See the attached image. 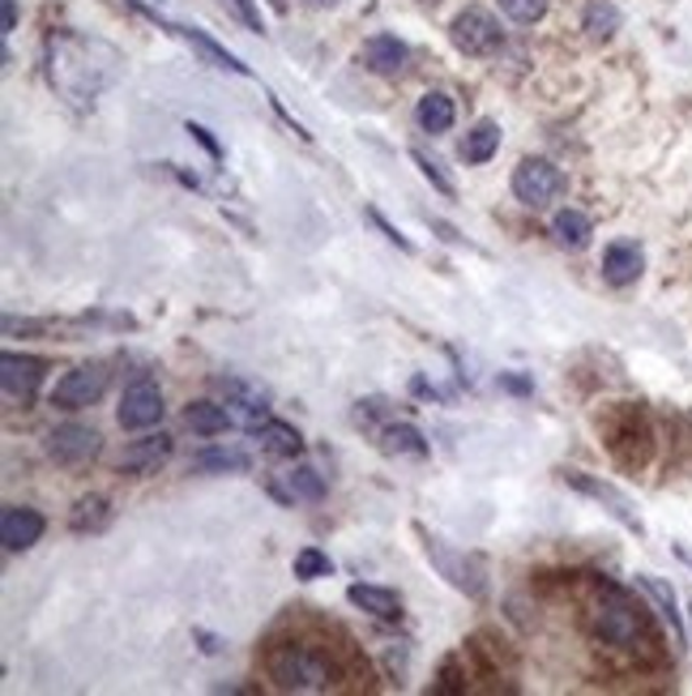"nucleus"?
Returning <instances> with one entry per match:
<instances>
[{
  "mask_svg": "<svg viewBox=\"0 0 692 696\" xmlns=\"http://www.w3.org/2000/svg\"><path fill=\"white\" fill-rule=\"evenodd\" d=\"M163 27H167L171 34H180L184 43H193V48H198V52H201V56H205L210 64H219V68H231V73H239V77H248V64H239L235 56H231V52H223V48H219V43H214L210 34L193 31V27H175V22H163Z\"/></svg>",
  "mask_w": 692,
  "mask_h": 696,
  "instance_id": "obj_23",
  "label": "nucleus"
},
{
  "mask_svg": "<svg viewBox=\"0 0 692 696\" xmlns=\"http://www.w3.org/2000/svg\"><path fill=\"white\" fill-rule=\"evenodd\" d=\"M253 466V457L244 449H205L189 462V471L198 475H244Z\"/></svg>",
  "mask_w": 692,
  "mask_h": 696,
  "instance_id": "obj_22",
  "label": "nucleus"
},
{
  "mask_svg": "<svg viewBox=\"0 0 692 696\" xmlns=\"http://www.w3.org/2000/svg\"><path fill=\"white\" fill-rule=\"evenodd\" d=\"M432 231H440V240H449V244H461V235L449 226V222H440V219H432Z\"/></svg>",
  "mask_w": 692,
  "mask_h": 696,
  "instance_id": "obj_37",
  "label": "nucleus"
},
{
  "mask_svg": "<svg viewBox=\"0 0 692 696\" xmlns=\"http://www.w3.org/2000/svg\"><path fill=\"white\" fill-rule=\"evenodd\" d=\"M111 521V505H107V496H82L77 505H73V517H68V526L77 530V535H95Z\"/></svg>",
  "mask_w": 692,
  "mask_h": 696,
  "instance_id": "obj_27",
  "label": "nucleus"
},
{
  "mask_svg": "<svg viewBox=\"0 0 692 696\" xmlns=\"http://www.w3.org/2000/svg\"><path fill=\"white\" fill-rule=\"evenodd\" d=\"M43 530H47V521H43L39 508L4 505V513H0V542H4V551H31L34 542L43 538Z\"/></svg>",
  "mask_w": 692,
  "mask_h": 696,
  "instance_id": "obj_12",
  "label": "nucleus"
},
{
  "mask_svg": "<svg viewBox=\"0 0 692 696\" xmlns=\"http://www.w3.org/2000/svg\"><path fill=\"white\" fill-rule=\"evenodd\" d=\"M590 636L611 650H641L654 641L650 607H641L628 590L611 581H598V599L590 602Z\"/></svg>",
  "mask_w": 692,
  "mask_h": 696,
  "instance_id": "obj_2",
  "label": "nucleus"
},
{
  "mask_svg": "<svg viewBox=\"0 0 692 696\" xmlns=\"http://www.w3.org/2000/svg\"><path fill=\"white\" fill-rule=\"evenodd\" d=\"M500 9L513 18V22H522V27H534L543 13H547V0H500Z\"/></svg>",
  "mask_w": 692,
  "mask_h": 696,
  "instance_id": "obj_31",
  "label": "nucleus"
},
{
  "mask_svg": "<svg viewBox=\"0 0 692 696\" xmlns=\"http://www.w3.org/2000/svg\"><path fill=\"white\" fill-rule=\"evenodd\" d=\"M99 449L103 436L95 428H86V423H61V428L47 432V457L56 466H82V462L99 457Z\"/></svg>",
  "mask_w": 692,
  "mask_h": 696,
  "instance_id": "obj_11",
  "label": "nucleus"
},
{
  "mask_svg": "<svg viewBox=\"0 0 692 696\" xmlns=\"http://www.w3.org/2000/svg\"><path fill=\"white\" fill-rule=\"evenodd\" d=\"M564 192V171L552 159H522L513 167V197L530 205V210H543L552 205Z\"/></svg>",
  "mask_w": 692,
  "mask_h": 696,
  "instance_id": "obj_5",
  "label": "nucleus"
},
{
  "mask_svg": "<svg viewBox=\"0 0 692 696\" xmlns=\"http://www.w3.org/2000/svg\"><path fill=\"white\" fill-rule=\"evenodd\" d=\"M253 436H257L265 457H278V462H291V457L304 453V436H299L291 423H283V419H265Z\"/></svg>",
  "mask_w": 692,
  "mask_h": 696,
  "instance_id": "obj_16",
  "label": "nucleus"
},
{
  "mask_svg": "<svg viewBox=\"0 0 692 696\" xmlns=\"http://www.w3.org/2000/svg\"><path fill=\"white\" fill-rule=\"evenodd\" d=\"M18 31V0H4V34Z\"/></svg>",
  "mask_w": 692,
  "mask_h": 696,
  "instance_id": "obj_36",
  "label": "nucleus"
},
{
  "mask_svg": "<svg viewBox=\"0 0 692 696\" xmlns=\"http://www.w3.org/2000/svg\"><path fill=\"white\" fill-rule=\"evenodd\" d=\"M120 428L125 432H146V428H155L159 419H163V389H159V380L155 377H137L120 393Z\"/></svg>",
  "mask_w": 692,
  "mask_h": 696,
  "instance_id": "obj_8",
  "label": "nucleus"
},
{
  "mask_svg": "<svg viewBox=\"0 0 692 696\" xmlns=\"http://www.w3.org/2000/svg\"><path fill=\"white\" fill-rule=\"evenodd\" d=\"M616 27H620V13H616L611 0H594L590 9H586V31H590V39H611Z\"/></svg>",
  "mask_w": 692,
  "mask_h": 696,
  "instance_id": "obj_28",
  "label": "nucleus"
},
{
  "mask_svg": "<svg viewBox=\"0 0 692 696\" xmlns=\"http://www.w3.org/2000/svg\"><path fill=\"white\" fill-rule=\"evenodd\" d=\"M184 133H193V137H198V141L205 146V150H210V155H214V159H223V146L210 137V128H201V125H193V120H189V125H184Z\"/></svg>",
  "mask_w": 692,
  "mask_h": 696,
  "instance_id": "obj_35",
  "label": "nucleus"
},
{
  "mask_svg": "<svg viewBox=\"0 0 692 696\" xmlns=\"http://www.w3.org/2000/svg\"><path fill=\"white\" fill-rule=\"evenodd\" d=\"M381 453H390V457H428V441H424V432L415 428V423H385L381 432Z\"/></svg>",
  "mask_w": 692,
  "mask_h": 696,
  "instance_id": "obj_19",
  "label": "nucleus"
},
{
  "mask_svg": "<svg viewBox=\"0 0 692 696\" xmlns=\"http://www.w3.org/2000/svg\"><path fill=\"white\" fill-rule=\"evenodd\" d=\"M103 389H107V368L103 363H77L73 372H65V377L56 380L52 407H61V411H86V407L99 402Z\"/></svg>",
  "mask_w": 692,
  "mask_h": 696,
  "instance_id": "obj_9",
  "label": "nucleus"
},
{
  "mask_svg": "<svg viewBox=\"0 0 692 696\" xmlns=\"http://www.w3.org/2000/svg\"><path fill=\"white\" fill-rule=\"evenodd\" d=\"M415 535L424 538V556H428V565L440 572L454 590H461L466 599H483V594H488V577H483V569H479L475 556H466V551H458V547H449L445 538L428 535L424 526H415Z\"/></svg>",
  "mask_w": 692,
  "mask_h": 696,
  "instance_id": "obj_4",
  "label": "nucleus"
},
{
  "mask_svg": "<svg viewBox=\"0 0 692 696\" xmlns=\"http://www.w3.org/2000/svg\"><path fill=\"white\" fill-rule=\"evenodd\" d=\"M411 159H415V167H419V171H424V180H428L432 189L440 192V197H454V180H449V176H445V171H440V162L436 159H428V155H424V150H411Z\"/></svg>",
  "mask_w": 692,
  "mask_h": 696,
  "instance_id": "obj_30",
  "label": "nucleus"
},
{
  "mask_svg": "<svg viewBox=\"0 0 692 696\" xmlns=\"http://www.w3.org/2000/svg\"><path fill=\"white\" fill-rule=\"evenodd\" d=\"M368 219L376 222V226H381V231H385V240H390V244H397V249H402V253H415V244H411V240H406V235H402V231H397L394 222L385 219V214H381V210H372V205H368Z\"/></svg>",
  "mask_w": 692,
  "mask_h": 696,
  "instance_id": "obj_32",
  "label": "nucleus"
},
{
  "mask_svg": "<svg viewBox=\"0 0 692 696\" xmlns=\"http://www.w3.org/2000/svg\"><path fill=\"white\" fill-rule=\"evenodd\" d=\"M500 150V125L496 120H479V125L466 133V141H461V162H470V167H479V162H488Z\"/></svg>",
  "mask_w": 692,
  "mask_h": 696,
  "instance_id": "obj_24",
  "label": "nucleus"
},
{
  "mask_svg": "<svg viewBox=\"0 0 692 696\" xmlns=\"http://www.w3.org/2000/svg\"><path fill=\"white\" fill-rule=\"evenodd\" d=\"M449 39H454V48H458L461 56H492L496 48L504 43L500 22H496L488 9H479V4H466L458 18H454Z\"/></svg>",
  "mask_w": 692,
  "mask_h": 696,
  "instance_id": "obj_6",
  "label": "nucleus"
},
{
  "mask_svg": "<svg viewBox=\"0 0 692 696\" xmlns=\"http://www.w3.org/2000/svg\"><path fill=\"white\" fill-rule=\"evenodd\" d=\"M296 577L299 581H321V577H330L333 572V560L326 556V551H317V547H304V551H296Z\"/></svg>",
  "mask_w": 692,
  "mask_h": 696,
  "instance_id": "obj_29",
  "label": "nucleus"
},
{
  "mask_svg": "<svg viewBox=\"0 0 692 696\" xmlns=\"http://www.w3.org/2000/svg\"><path fill=\"white\" fill-rule=\"evenodd\" d=\"M552 235H556V244H561V249H573V253H582V249L590 244L594 222L586 219L582 210H561V214L552 219Z\"/></svg>",
  "mask_w": 692,
  "mask_h": 696,
  "instance_id": "obj_25",
  "label": "nucleus"
},
{
  "mask_svg": "<svg viewBox=\"0 0 692 696\" xmlns=\"http://www.w3.org/2000/svg\"><path fill=\"white\" fill-rule=\"evenodd\" d=\"M265 675L274 679L278 693H330V688H338V666H333V658L321 654L317 645H308V641L269 645Z\"/></svg>",
  "mask_w": 692,
  "mask_h": 696,
  "instance_id": "obj_3",
  "label": "nucleus"
},
{
  "mask_svg": "<svg viewBox=\"0 0 692 696\" xmlns=\"http://www.w3.org/2000/svg\"><path fill=\"white\" fill-rule=\"evenodd\" d=\"M184 428L198 432V436H219V432H227L231 428V411L227 407H219V402H189Z\"/></svg>",
  "mask_w": 692,
  "mask_h": 696,
  "instance_id": "obj_26",
  "label": "nucleus"
},
{
  "mask_svg": "<svg viewBox=\"0 0 692 696\" xmlns=\"http://www.w3.org/2000/svg\"><path fill=\"white\" fill-rule=\"evenodd\" d=\"M406 43L397 39V34H372L368 43H363V64L372 68V73H381V77H394L406 68Z\"/></svg>",
  "mask_w": 692,
  "mask_h": 696,
  "instance_id": "obj_15",
  "label": "nucleus"
},
{
  "mask_svg": "<svg viewBox=\"0 0 692 696\" xmlns=\"http://www.w3.org/2000/svg\"><path fill=\"white\" fill-rule=\"evenodd\" d=\"M500 384H504V389H513V393H526V389H530L522 377H500Z\"/></svg>",
  "mask_w": 692,
  "mask_h": 696,
  "instance_id": "obj_38",
  "label": "nucleus"
},
{
  "mask_svg": "<svg viewBox=\"0 0 692 696\" xmlns=\"http://www.w3.org/2000/svg\"><path fill=\"white\" fill-rule=\"evenodd\" d=\"M116 48L77 31H56L47 39V77L68 103H95L99 91L116 77Z\"/></svg>",
  "mask_w": 692,
  "mask_h": 696,
  "instance_id": "obj_1",
  "label": "nucleus"
},
{
  "mask_svg": "<svg viewBox=\"0 0 692 696\" xmlns=\"http://www.w3.org/2000/svg\"><path fill=\"white\" fill-rule=\"evenodd\" d=\"M167 457H171V436H167V432L141 436V441H132L129 449H125V457H120V475H155Z\"/></svg>",
  "mask_w": 692,
  "mask_h": 696,
  "instance_id": "obj_14",
  "label": "nucleus"
},
{
  "mask_svg": "<svg viewBox=\"0 0 692 696\" xmlns=\"http://www.w3.org/2000/svg\"><path fill=\"white\" fill-rule=\"evenodd\" d=\"M43 372H47V363H43L39 355H18V350H9V355L0 359V384H4V398H9V402H18V407H31L34 398H39Z\"/></svg>",
  "mask_w": 692,
  "mask_h": 696,
  "instance_id": "obj_10",
  "label": "nucleus"
},
{
  "mask_svg": "<svg viewBox=\"0 0 692 696\" xmlns=\"http://www.w3.org/2000/svg\"><path fill=\"white\" fill-rule=\"evenodd\" d=\"M347 599L355 602L360 611H368L372 620H385V624L402 620V599H397L394 590H385V586H363V581H355L347 590Z\"/></svg>",
  "mask_w": 692,
  "mask_h": 696,
  "instance_id": "obj_18",
  "label": "nucleus"
},
{
  "mask_svg": "<svg viewBox=\"0 0 692 696\" xmlns=\"http://www.w3.org/2000/svg\"><path fill=\"white\" fill-rule=\"evenodd\" d=\"M415 120L424 133H449L454 120H458V107H454V98L445 95V91H428V95L419 98V107H415Z\"/></svg>",
  "mask_w": 692,
  "mask_h": 696,
  "instance_id": "obj_21",
  "label": "nucleus"
},
{
  "mask_svg": "<svg viewBox=\"0 0 692 696\" xmlns=\"http://www.w3.org/2000/svg\"><path fill=\"white\" fill-rule=\"evenodd\" d=\"M641 270H646L641 244H632V240L607 244V253H603V278H607L611 286H632L637 278H641Z\"/></svg>",
  "mask_w": 692,
  "mask_h": 696,
  "instance_id": "obj_13",
  "label": "nucleus"
},
{
  "mask_svg": "<svg viewBox=\"0 0 692 696\" xmlns=\"http://www.w3.org/2000/svg\"><path fill=\"white\" fill-rule=\"evenodd\" d=\"M231 4H235V13H239V18H244V22H248V27H253V31H265V22H262V9H257V4H253V0H231Z\"/></svg>",
  "mask_w": 692,
  "mask_h": 696,
  "instance_id": "obj_34",
  "label": "nucleus"
},
{
  "mask_svg": "<svg viewBox=\"0 0 692 696\" xmlns=\"http://www.w3.org/2000/svg\"><path fill=\"white\" fill-rule=\"evenodd\" d=\"M458 663L454 658H445V666H440V684H432V693H466V684H458Z\"/></svg>",
  "mask_w": 692,
  "mask_h": 696,
  "instance_id": "obj_33",
  "label": "nucleus"
},
{
  "mask_svg": "<svg viewBox=\"0 0 692 696\" xmlns=\"http://www.w3.org/2000/svg\"><path fill=\"white\" fill-rule=\"evenodd\" d=\"M561 478L568 483V487H573V492H582V496L598 500V505L607 508V513H611V517L625 526L628 535H646V521L637 517V505L628 500L616 483H603V478L586 475V471H561Z\"/></svg>",
  "mask_w": 692,
  "mask_h": 696,
  "instance_id": "obj_7",
  "label": "nucleus"
},
{
  "mask_svg": "<svg viewBox=\"0 0 692 696\" xmlns=\"http://www.w3.org/2000/svg\"><path fill=\"white\" fill-rule=\"evenodd\" d=\"M637 586L646 590V599L659 602L662 620L671 624V636H675V645L684 650V645H689V636H684V620H680V611H675V590H671V586H667L662 577H654V572H641V577H637Z\"/></svg>",
  "mask_w": 692,
  "mask_h": 696,
  "instance_id": "obj_20",
  "label": "nucleus"
},
{
  "mask_svg": "<svg viewBox=\"0 0 692 696\" xmlns=\"http://www.w3.org/2000/svg\"><path fill=\"white\" fill-rule=\"evenodd\" d=\"M308 4H338V0H308Z\"/></svg>",
  "mask_w": 692,
  "mask_h": 696,
  "instance_id": "obj_39",
  "label": "nucleus"
},
{
  "mask_svg": "<svg viewBox=\"0 0 692 696\" xmlns=\"http://www.w3.org/2000/svg\"><path fill=\"white\" fill-rule=\"evenodd\" d=\"M287 487H278V483H269V496L274 500H283V505H296V500H321L326 496V478L317 466H296V471H287Z\"/></svg>",
  "mask_w": 692,
  "mask_h": 696,
  "instance_id": "obj_17",
  "label": "nucleus"
}]
</instances>
